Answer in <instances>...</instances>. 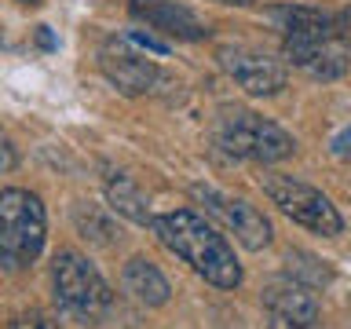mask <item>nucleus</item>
<instances>
[{"label":"nucleus","instance_id":"nucleus-1","mask_svg":"<svg viewBox=\"0 0 351 329\" xmlns=\"http://www.w3.org/2000/svg\"><path fill=\"white\" fill-rule=\"evenodd\" d=\"M150 230L169 252H176L183 263H191L194 274L213 282L216 289H238L241 285V263L230 249V241L194 208H172V212L150 216Z\"/></svg>","mask_w":351,"mask_h":329},{"label":"nucleus","instance_id":"nucleus-2","mask_svg":"<svg viewBox=\"0 0 351 329\" xmlns=\"http://www.w3.org/2000/svg\"><path fill=\"white\" fill-rule=\"evenodd\" d=\"M51 289H55L59 311L70 322H81V326H99L110 315V307H114V293H110L106 278L73 249L55 252Z\"/></svg>","mask_w":351,"mask_h":329},{"label":"nucleus","instance_id":"nucleus-3","mask_svg":"<svg viewBox=\"0 0 351 329\" xmlns=\"http://www.w3.org/2000/svg\"><path fill=\"white\" fill-rule=\"evenodd\" d=\"M48 234V216L37 194L8 186L0 191V263L11 271L29 267L44 249Z\"/></svg>","mask_w":351,"mask_h":329},{"label":"nucleus","instance_id":"nucleus-4","mask_svg":"<svg viewBox=\"0 0 351 329\" xmlns=\"http://www.w3.org/2000/svg\"><path fill=\"white\" fill-rule=\"evenodd\" d=\"M216 143L230 158L256 161V164H274L285 161L296 150V139L274 121L252 114V110H227L216 125Z\"/></svg>","mask_w":351,"mask_h":329},{"label":"nucleus","instance_id":"nucleus-5","mask_svg":"<svg viewBox=\"0 0 351 329\" xmlns=\"http://www.w3.org/2000/svg\"><path fill=\"white\" fill-rule=\"evenodd\" d=\"M260 191L271 197V205H278L293 223L307 227L311 234H322V238H337L344 230V219H340L337 205L329 202L322 191L307 186L293 175H282V172H263L260 175Z\"/></svg>","mask_w":351,"mask_h":329},{"label":"nucleus","instance_id":"nucleus-6","mask_svg":"<svg viewBox=\"0 0 351 329\" xmlns=\"http://www.w3.org/2000/svg\"><path fill=\"white\" fill-rule=\"evenodd\" d=\"M271 22L282 29V51L285 62L304 66L315 59V51L322 48L329 37H348V15H326L318 8H271Z\"/></svg>","mask_w":351,"mask_h":329},{"label":"nucleus","instance_id":"nucleus-7","mask_svg":"<svg viewBox=\"0 0 351 329\" xmlns=\"http://www.w3.org/2000/svg\"><path fill=\"white\" fill-rule=\"evenodd\" d=\"M191 197L227 230V234H234L249 252H260V249L271 245L267 216H263L260 208H252L249 202L230 197V194H219V191H213V186H191Z\"/></svg>","mask_w":351,"mask_h":329},{"label":"nucleus","instance_id":"nucleus-8","mask_svg":"<svg viewBox=\"0 0 351 329\" xmlns=\"http://www.w3.org/2000/svg\"><path fill=\"white\" fill-rule=\"evenodd\" d=\"M99 70H103V77L121 95H147L161 81V70L154 66V59L136 51L125 37L103 40V48H99Z\"/></svg>","mask_w":351,"mask_h":329},{"label":"nucleus","instance_id":"nucleus-9","mask_svg":"<svg viewBox=\"0 0 351 329\" xmlns=\"http://www.w3.org/2000/svg\"><path fill=\"white\" fill-rule=\"evenodd\" d=\"M263 307H267L274 329H315L318 326V300H315L311 285L293 278V274L267 282Z\"/></svg>","mask_w":351,"mask_h":329},{"label":"nucleus","instance_id":"nucleus-10","mask_svg":"<svg viewBox=\"0 0 351 329\" xmlns=\"http://www.w3.org/2000/svg\"><path fill=\"white\" fill-rule=\"evenodd\" d=\"M216 59L249 95H278L285 88V66L278 59H271V55L256 51V48L230 44V48H219Z\"/></svg>","mask_w":351,"mask_h":329},{"label":"nucleus","instance_id":"nucleus-11","mask_svg":"<svg viewBox=\"0 0 351 329\" xmlns=\"http://www.w3.org/2000/svg\"><path fill=\"white\" fill-rule=\"evenodd\" d=\"M128 11H132V19L147 22L150 29L165 33V37H176V40H205L208 37L205 22L191 8L176 4V0H132Z\"/></svg>","mask_w":351,"mask_h":329},{"label":"nucleus","instance_id":"nucleus-12","mask_svg":"<svg viewBox=\"0 0 351 329\" xmlns=\"http://www.w3.org/2000/svg\"><path fill=\"white\" fill-rule=\"evenodd\" d=\"M121 282H125V293H132V300L147 304V307H161L169 300V278L154 267L147 256H136L125 263V274H121Z\"/></svg>","mask_w":351,"mask_h":329},{"label":"nucleus","instance_id":"nucleus-13","mask_svg":"<svg viewBox=\"0 0 351 329\" xmlns=\"http://www.w3.org/2000/svg\"><path fill=\"white\" fill-rule=\"evenodd\" d=\"M106 202L114 212H121L125 219H132V223H150V202L132 175H125V172L110 175L106 180Z\"/></svg>","mask_w":351,"mask_h":329},{"label":"nucleus","instance_id":"nucleus-14","mask_svg":"<svg viewBox=\"0 0 351 329\" xmlns=\"http://www.w3.org/2000/svg\"><path fill=\"white\" fill-rule=\"evenodd\" d=\"M77 227H81V234L84 238H92V241H99V245H110L114 241V227H110V219L106 216H99L95 208H77Z\"/></svg>","mask_w":351,"mask_h":329},{"label":"nucleus","instance_id":"nucleus-15","mask_svg":"<svg viewBox=\"0 0 351 329\" xmlns=\"http://www.w3.org/2000/svg\"><path fill=\"white\" fill-rule=\"evenodd\" d=\"M11 329H59V326L40 311H22V315L11 318Z\"/></svg>","mask_w":351,"mask_h":329},{"label":"nucleus","instance_id":"nucleus-16","mask_svg":"<svg viewBox=\"0 0 351 329\" xmlns=\"http://www.w3.org/2000/svg\"><path fill=\"white\" fill-rule=\"evenodd\" d=\"M19 164V150H15V143L8 139V132L0 128V172H11Z\"/></svg>","mask_w":351,"mask_h":329},{"label":"nucleus","instance_id":"nucleus-17","mask_svg":"<svg viewBox=\"0 0 351 329\" xmlns=\"http://www.w3.org/2000/svg\"><path fill=\"white\" fill-rule=\"evenodd\" d=\"M125 40H128V44H139V48H150V51H158V55L169 51V44H161L158 37H150V33H139V29H132Z\"/></svg>","mask_w":351,"mask_h":329},{"label":"nucleus","instance_id":"nucleus-18","mask_svg":"<svg viewBox=\"0 0 351 329\" xmlns=\"http://www.w3.org/2000/svg\"><path fill=\"white\" fill-rule=\"evenodd\" d=\"M37 44L40 48H55V37L48 33V26H37Z\"/></svg>","mask_w":351,"mask_h":329},{"label":"nucleus","instance_id":"nucleus-19","mask_svg":"<svg viewBox=\"0 0 351 329\" xmlns=\"http://www.w3.org/2000/svg\"><path fill=\"white\" fill-rule=\"evenodd\" d=\"M333 150L340 154V158H344V154H348V132H340V136H337V143H333Z\"/></svg>","mask_w":351,"mask_h":329},{"label":"nucleus","instance_id":"nucleus-20","mask_svg":"<svg viewBox=\"0 0 351 329\" xmlns=\"http://www.w3.org/2000/svg\"><path fill=\"white\" fill-rule=\"evenodd\" d=\"M216 4H230V8H249L252 0H216Z\"/></svg>","mask_w":351,"mask_h":329},{"label":"nucleus","instance_id":"nucleus-21","mask_svg":"<svg viewBox=\"0 0 351 329\" xmlns=\"http://www.w3.org/2000/svg\"><path fill=\"white\" fill-rule=\"evenodd\" d=\"M19 4H40V0H19Z\"/></svg>","mask_w":351,"mask_h":329},{"label":"nucleus","instance_id":"nucleus-22","mask_svg":"<svg viewBox=\"0 0 351 329\" xmlns=\"http://www.w3.org/2000/svg\"><path fill=\"white\" fill-rule=\"evenodd\" d=\"M0 44H4V37H0Z\"/></svg>","mask_w":351,"mask_h":329}]
</instances>
